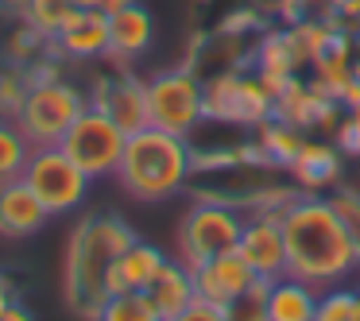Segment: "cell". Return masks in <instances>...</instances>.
<instances>
[{
	"mask_svg": "<svg viewBox=\"0 0 360 321\" xmlns=\"http://www.w3.org/2000/svg\"><path fill=\"white\" fill-rule=\"evenodd\" d=\"M283 236H287V275L295 279L326 290L360 275L356 248L329 194H298L283 213Z\"/></svg>",
	"mask_w": 360,
	"mask_h": 321,
	"instance_id": "6da1fadb",
	"label": "cell"
},
{
	"mask_svg": "<svg viewBox=\"0 0 360 321\" xmlns=\"http://www.w3.org/2000/svg\"><path fill=\"white\" fill-rule=\"evenodd\" d=\"M140 240L136 228L120 213L97 209L74 225L70 244H66V263H63V298L74 317L97 321L101 306L109 302V271L132 244Z\"/></svg>",
	"mask_w": 360,
	"mask_h": 321,
	"instance_id": "7a4b0ae2",
	"label": "cell"
},
{
	"mask_svg": "<svg viewBox=\"0 0 360 321\" xmlns=\"http://www.w3.org/2000/svg\"><path fill=\"white\" fill-rule=\"evenodd\" d=\"M190 174H194V148H190L186 136H171L163 128H140V132L128 136L124 155L112 178L120 182L128 197L143 205H155L174 197L179 190L190 186Z\"/></svg>",
	"mask_w": 360,
	"mask_h": 321,
	"instance_id": "3957f363",
	"label": "cell"
},
{
	"mask_svg": "<svg viewBox=\"0 0 360 321\" xmlns=\"http://www.w3.org/2000/svg\"><path fill=\"white\" fill-rule=\"evenodd\" d=\"M86 109H89L86 89H78L66 78H43L32 81L16 124L32 140V148H51V143H63V136L70 132V124Z\"/></svg>",
	"mask_w": 360,
	"mask_h": 321,
	"instance_id": "277c9868",
	"label": "cell"
},
{
	"mask_svg": "<svg viewBox=\"0 0 360 321\" xmlns=\"http://www.w3.org/2000/svg\"><path fill=\"white\" fill-rule=\"evenodd\" d=\"M143 86H148V124L190 140L205 120V81L190 66H171L151 74Z\"/></svg>",
	"mask_w": 360,
	"mask_h": 321,
	"instance_id": "5b68a950",
	"label": "cell"
},
{
	"mask_svg": "<svg viewBox=\"0 0 360 321\" xmlns=\"http://www.w3.org/2000/svg\"><path fill=\"white\" fill-rule=\"evenodd\" d=\"M240 232H244V213L240 209L194 197V205L182 213L179 232H174L179 259L186 267H202V263H210V259L225 256V251H236Z\"/></svg>",
	"mask_w": 360,
	"mask_h": 321,
	"instance_id": "8992f818",
	"label": "cell"
},
{
	"mask_svg": "<svg viewBox=\"0 0 360 321\" xmlns=\"http://www.w3.org/2000/svg\"><path fill=\"white\" fill-rule=\"evenodd\" d=\"M24 182L39 194V202L47 205L51 217H70V213H78L89 197V186H94V178H89L58 143H51V148H32Z\"/></svg>",
	"mask_w": 360,
	"mask_h": 321,
	"instance_id": "52a82bcc",
	"label": "cell"
},
{
	"mask_svg": "<svg viewBox=\"0 0 360 321\" xmlns=\"http://www.w3.org/2000/svg\"><path fill=\"white\" fill-rule=\"evenodd\" d=\"M275 117V93L256 70H229L205 81V120L256 128Z\"/></svg>",
	"mask_w": 360,
	"mask_h": 321,
	"instance_id": "ba28073f",
	"label": "cell"
},
{
	"mask_svg": "<svg viewBox=\"0 0 360 321\" xmlns=\"http://www.w3.org/2000/svg\"><path fill=\"white\" fill-rule=\"evenodd\" d=\"M124 143H128L124 128H120L112 117H105L101 109L89 105V109L70 124V132L63 136L58 148L97 182V178H112V174H117L120 155H124Z\"/></svg>",
	"mask_w": 360,
	"mask_h": 321,
	"instance_id": "9c48e42d",
	"label": "cell"
},
{
	"mask_svg": "<svg viewBox=\"0 0 360 321\" xmlns=\"http://www.w3.org/2000/svg\"><path fill=\"white\" fill-rule=\"evenodd\" d=\"M89 105L112 117L128 136L148 128V86L132 74V66H117L112 74H101L89 89Z\"/></svg>",
	"mask_w": 360,
	"mask_h": 321,
	"instance_id": "30bf717a",
	"label": "cell"
},
{
	"mask_svg": "<svg viewBox=\"0 0 360 321\" xmlns=\"http://www.w3.org/2000/svg\"><path fill=\"white\" fill-rule=\"evenodd\" d=\"M236 251L248 259V267L259 275V279H279V275H287V236H283V217H275V213H248Z\"/></svg>",
	"mask_w": 360,
	"mask_h": 321,
	"instance_id": "8fae6325",
	"label": "cell"
},
{
	"mask_svg": "<svg viewBox=\"0 0 360 321\" xmlns=\"http://www.w3.org/2000/svg\"><path fill=\"white\" fill-rule=\"evenodd\" d=\"M155 43V16L143 0H132L120 12L109 16V55L117 66H132L136 58H143Z\"/></svg>",
	"mask_w": 360,
	"mask_h": 321,
	"instance_id": "7c38bea8",
	"label": "cell"
},
{
	"mask_svg": "<svg viewBox=\"0 0 360 321\" xmlns=\"http://www.w3.org/2000/svg\"><path fill=\"white\" fill-rule=\"evenodd\" d=\"M259 275L248 267V259L240 251H225V256L210 259V263L194 267V287H198V298L213 306H229L244 294V290L256 287Z\"/></svg>",
	"mask_w": 360,
	"mask_h": 321,
	"instance_id": "4fadbf2b",
	"label": "cell"
},
{
	"mask_svg": "<svg viewBox=\"0 0 360 321\" xmlns=\"http://www.w3.org/2000/svg\"><path fill=\"white\" fill-rule=\"evenodd\" d=\"M55 51L70 63H94L109 55V12L101 8H78L63 27H58Z\"/></svg>",
	"mask_w": 360,
	"mask_h": 321,
	"instance_id": "5bb4252c",
	"label": "cell"
},
{
	"mask_svg": "<svg viewBox=\"0 0 360 321\" xmlns=\"http://www.w3.org/2000/svg\"><path fill=\"white\" fill-rule=\"evenodd\" d=\"M47 221H51L47 205L39 202V194L24 178L0 186V236L4 240H27V236L43 232Z\"/></svg>",
	"mask_w": 360,
	"mask_h": 321,
	"instance_id": "9a60e30c",
	"label": "cell"
},
{
	"mask_svg": "<svg viewBox=\"0 0 360 321\" xmlns=\"http://www.w3.org/2000/svg\"><path fill=\"white\" fill-rule=\"evenodd\" d=\"M345 151L326 140H310L306 136L302 151H298V159L290 163V182H295L302 194H321V190H333L337 182H341V171H345Z\"/></svg>",
	"mask_w": 360,
	"mask_h": 321,
	"instance_id": "2e32d148",
	"label": "cell"
},
{
	"mask_svg": "<svg viewBox=\"0 0 360 321\" xmlns=\"http://www.w3.org/2000/svg\"><path fill=\"white\" fill-rule=\"evenodd\" d=\"M163 267H167V251L163 248H155V244H148V240H136L132 248L112 263L109 282H105V287H109V298L112 294H128V290H148Z\"/></svg>",
	"mask_w": 360,
	"mask_h": 321,
	"instance_id": "e0dca14e",
	"label": "cell"
},
{
	"mask_svg": "<svg viewBox=\"0 0 360 321\" xmlns=\"http://www.w3.org/2000/svg\"><path fill=\"white\" fill-rule=\"evenodd\" d=\"M321 290L295 275H279L267 287V317L271 321H314Z\"/></svg>",
	"mask_w": 360,
	"mask_h": 321,
	"instance_id": "ac0fdd59",
	"label": "cell"
},
{
	"mask_svg": "<svg viewBox=\"0 0 360 321\" xmlns=\"http://www.w3.org/2000/svg\"><path fill=\"white\" fill-rule=\"evenodd\" d=\"M151 302L159 306V313H163V321L179 317L182 310H186L190 302L198 298V287H194V267H186L179 256L167 259V267L155 275V282L148 287Z\"/></svg>",
	"mask_w": 360,
	"mask_h": 321,
	"instance_id": "d6986e66",
	"label": "cell"
},
{
	"mask_svg": "<svg viewBox=\"0 0 360 321\" xmlns=\"http://www.w3.org/2000/svg\"><path fill=\"white\" fill-rule=\"evenodd\" d=\"M252 136H256V148H259V155H264V163L275 166V171H290V163L298 159V151H302V143H306L302 128L287 124V120H279V117L256 124Z\"/></svg>",
	"mask_w": 360,
	"mask_h": 321,
	"instance_id": "ffe728a7",
	"label": "cell"
},
{
	"mask_svg": "<svg viewBox=\"0 0 360 321\" xmlns=\"http://www.w3.org/2000/svg\"><path fill=\"white\" fill-rule=\"evenodd\" d=\"M27 159H32V140L20 132L16 120H0V186L24 178Z\"/></svg>",
	"mask_w": 360,
	"mask_h": 321,
	"instance_id": "44dd1931",
	"label": "cell"
},
{
	"mask_svg": "<svg viewBox=\"0 0 360 321\" xmlns=\"http://www.w3.org/2000/svg\"><path fill=\"white\" fill-rule=\"evenodd\" d=\"M97 321H163V313L151 302L148 290H128V294H112L101 306Z\"/></svg>",
	"mask_w": 360,
	"mask_h": 321,
	"instance_id": "7402d4cb",
	"label": "cell"
},
{
	"mask_svg": "<svg viewBox=\"0 0 360 321\" xmlns=\"http://www.w3.org/2000/svg\"><path fill=\"white\" fill-rule=\"evenodd\" d=\"M74 12H78V0H27L24 20H27V24H35L43 35H51V39H55L58 27H63Z\"/></svg>",
	"mask_w": 360,
	"mask_h": 321,
	"instance_id": "603a6c76",
	"label": "cell"
},
{
	"mask_svg": "<svg viewBox=\"0 0 360 321\" xmlns=\"http://www.w3.org/2000/svg\"><path fill=\"white\" fill-rule=\"evenodd\" d=\"M32 89V78H27L24 66H0V120H16L20 109H24V97Z\"/></svg>",
	"mask_w": 360,
	"mask_h": 321,
	"instance_id": "cb8c5ba5",
	"label": "cell"
},
{
	"mask_svg": "<svg viewBox=\"0 0 360 321\" xmlns=\"http://www.w3.org/2000/svg\"><path fill=\"white\" fill-rule=\"evenodd\" d=\"M329 202H333L337 217L345 221V232H349L352 248H356V259H360V190L337 182V186L329 190Z\"/></svg>",
	"mask_w": 360,
	"mask_h": 321,
	"instance_id": "d4e9b609",
	"label": "cell"
},
{
	"mask_svg": "<svg viewBox=\"0 0 360 321\" xmlns=\"http://www.w3.org/2000/svg\"><path fill=\"white\" fill-rule=\"evenodd\" d=\"M360 290L352 287H326L318 294V310H314V321H352V306H356Z\"/></svg>",
	"mask_w": 360,
	"mask_h": 321,
	"instance_id": "484cf974",
	"label": "cell"
},
{
	"mask_svg": "<svg viewBox=\"0 0 360 321\" xmlns=\"http://www.w3.org/2000/svg\"><path fill=\"white\" fill-rule=\"evenodd\" d=\"M267 287H271V279H256V287L244 290L236 302L225 306V317L229 321H271L267 317Z\"/></svg>",
	"mask_w": 360,
	"mask_h": 321,
	"instance_id": "4316f807",
	"label": "cell"
},
{
	"mask_svg": "<svg viewBox=\"0 0 360 321\" xmlns=\"http://www.w3.org/2000/svg\"><path fill=\"white\" fill-rule=\"evenodd\" d=\"M171 321H229V317H225V306H213V302H205V298H194V302Z\"/></svg>",
	"mask_w": 360,
	"mask_h": 321,
	"instance_id": "83f0119b",
	"label": "cell"
},
{
	"mask_svg": "<svg viewBox=\"0 0 360 321\" xmlns=\"http://www.w3.org/2000/svg\"><path fill=\"white\" fill-rule=\"evenodd\" d=\"M329 12H333L341 24H349V27L360 24V0H329Z\"/></svg>",
	"mask_w": 360,
	"mask_h": 321,
	"instance_id": "f1b7e54d",
	"label": "cell"
},
{
	"mask_svg": "<svg viewBox=\"0 0 360 321\" xmlns=\"http://www.w3.org/2000/svg\"><path fill=\"white\" fill-rule=\"evenodd\" d=\"M244 4H248V8H256L267 24H279L283 12H287V0H244Z\"/></svg>",
	"mask_w": 360,
	"mask_h": 321,
	"instance_id": "f546056e",
	"label": "cell"
},
{
	"mask_svg": "<svg viewBox=\"0 0 360 321\" xmlns=\"http://www.w3.org/2000/svg\"><path fill=\"white\" fill-rule=\"evenodd\" d=\"M16 302V279L8 271H0V317L8 313V306Z\"/></svg>",
	"mask_w": 360,
	"mask_h": 321,
	"instance_id": "4dcf8cb0",
	"label": "cell"
},
{
	"mask_svg": "<svg viewBox=\"0 0 360 321\" xmlns=\"http://www.w3.org/2000/svg\"><path fill=\"white\" fill-rule=\"evenodd\" d=\"M0 321H35V313H32V310H27V306H24V302H20V298H16V302L8 306V313H4V317H0Z\"/></svg>",
	"mask_w": 360,
	"mask_h": 321,
	"instance_id": "1f68e13d",
	"label": "cell"
},
{
	"mask_svg": "<svg viewBox=\"0 0 360 321\" xmlns=\"http://www.w3.org/2000/svg\"><path fill=\"white\" fill-rule=\"evenodd\" d=\"M124 4H132V0H101V12H109V16H112V12H120Z\"/></svg>",
	"mask_w": 360,
	"mask_h": 321,
	"instance_id": "d6a6232c",
	"label": "cell"
},
{
	"mask_svg": "<svg viewBox=\"0 0 360 321\" xmlns=\"http://www.w3.org/2000/svg\"><path fill=\"white\" fill-rule=\"evenodd\" d=\"M78 8H101V0H78Z\"/></svg>",
	"mask_w": 360,
	"mask_h": 321,
	"instance_id": "836d02e7",
	"label": "cell"
},
{
	"mask_svg": "<svg viewBox=\"0 0 360 321\" xmlns=\"http://www.w3.org/2000/svg\"><path fill=\"white\" fill-rule=\"evenodd\" d=\"M352 321H360V294H356V306H352Z\"/></svg>",
	"mask_w": 360,
	"mask_h": 321,
	"instance_id": "e575fe53",
	"label": "cell"
}]
</instances>
